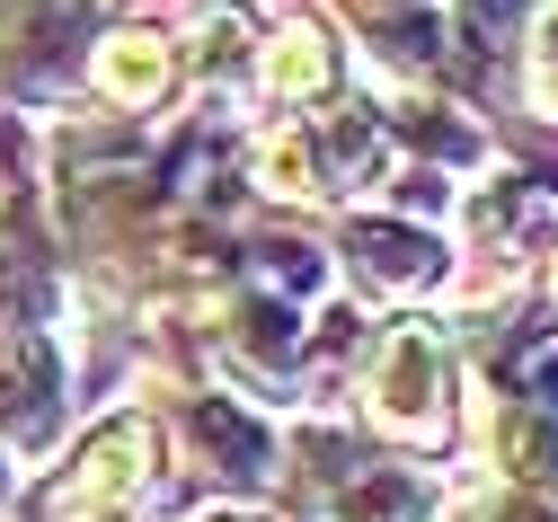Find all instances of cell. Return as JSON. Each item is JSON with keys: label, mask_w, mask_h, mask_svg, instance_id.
Here are the masks:
<instances>
[{"label": "cell", "mask_w": 558, "mask_h": 522, "mask_svg": "<svg viewBox=\"0 0 558 522\" xmlns=\"http://www.w3.org/2000/svg\"><path fill=\"white\" fill-rule=\"evenodd\" d=\"M364 416H373L381 434H399L408 452H435V442H452L444 337H435V319H390V337L373 345V372H364Z\"/></svg>", "instance_id": "1"}, {"label": "cell", "mask_w": 558, "mask_h": 522, "mask_svg": "<svg viewBox=\"0 0 558 522\" xmlns=\"http://www.w3.org/2000/svg\"><path fill=\"white\" fill-rule=\"evenodd\" d=\"M151 478V425L143 416H116L81 442V461L53 478V513L62 522H116V505H133Z\"/></svg>", "instance_id": "2"}, {"label": "cell", "mask_w": 558, "mask_h": 522, "mask_svg": "<svg viewBox=\"0 0 558 522\" xmlns=\"http://www.w3.org/2000/svg\"><path fill=\"white\" fill-rule=\"evenodd\" d=\"M169 71H178V45H169L160 27H116V36H98L89 81H98L107 107H151V98L169 89Z\"/></svg>", "instance_id": "3"}, {"label": "cell", "mask_w": 558, "mask_h": 522, "mask_svg": "<svg viewBox=\"0 0 558 522\" xmlns=\"http://www.w3.org/2000/svg\"><path fill=\"white\" fill-rule=\"evenodd\" d=\"M186 71L195 81H240V71H257V10L248 0H195L186 10Z\"/></svg>", "instance_id": "4"}, {"label": "cell", "mask_w": 558, "mask_h": 522, "mask_svg": "<svg viewBox=\"0 0 558 522\" xmlns=\"http://www.w3.org/2000/svg\"><path fill=\"white\" fill-rule=\"evenodd\" d=\"M257 89L266 98H328L337 89V36L284 27L275 45H257Z\"/></svg>", "instance_id": "5"}, {"label": "cell", "mask_w": 558, "mask_h": 522, "mask_svg": "<svg viewBox=\"0 0 558 522\" xmlns=\"http://www.w3.org/2000/svg\"><path fill=\"white\" fill-rule=\"evenodd\" d=\"M426 513V487L408 470H345L328 487V522H416Z\"/></svg>", "instance_id": "6"}, {"label": "cell", "mask_w": 558, "mask_h": 522, "mask_svg": "<svg viewBox=\"0 0 558 522\" xmlns=\"http://www.w3.org/2000/svg\"><path fill=\"white\" fill-rule=\"evenodd\" d=\"M355 257L381 292H435L444 283V248L426 231H355Z\"/></svg>", "instance_id": "7"}, {"label": "cell", "mask_w": 558, "mask_h": 522, "mask_svg": "<svg viewBox=\"0 0 558 522\" xmlns=\"http://www.w3.org/2000/svg\"><path fill=\"white\" fill-rule=\"evenodd\" d=\"M532 98L558 116V19L541 27V45H532Z\"/></svg>", "instance_id": "8"}, {"label": "cell", "mask_w": 558, "mask_h": 522, "mask_svg": "<svg viewBox=\"0 0 558 522\" xmlns=\"http://www.w3.org/2000/svg\"><path fill=\"white\" fill-rule=\"evenodd\" d=\"M549 302H558V266H549Z\"/></svg>", "instance_id": "9"}]
</instances>
